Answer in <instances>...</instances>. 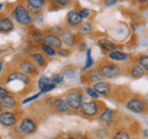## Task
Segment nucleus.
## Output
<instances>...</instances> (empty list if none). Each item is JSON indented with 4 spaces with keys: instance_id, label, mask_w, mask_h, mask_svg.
Listing matches in <instances>:
<instances>
[{
    "instance_id": "obj_1",
    "label": "nucleus",
    "mask_w": 148,
    "mask_h": 139,
    "mask_svg": "<svg viewBox=\"0 0 148 139\" xmlns=\"http://www.w3.org/2000/svg\"><path fill=\"white\" fill-rule=\"evenodd\" d=\"M12 17L20 26H31L34 22V17H32L30 10L22 3H18L14 6Z\"/></svg>"
},
{
    "instance_id": "obj_2",
    "label": "nucleus",
    "mask_w": 148,
    "mask_h": 139,
    "mask_svg": "<svg viewBox=\"0 0 148 139\" xmlns=\"http://www.w3.org/2000/svg\"><path fill=\"white\" fill-rule=\"evenodd\" d=\"M98 69L101 73V75L106 79H116L122 74L121 68H120L115 62H111V61L100 63Z\"/></svg>"
},
{
    "instance_id": "obj_3",
    "label": "nucleus",
    "mask_w": 148,
    "mask_h": 139,
    "mask_svg": "<svg viewBox=\"0 0 148 139\" xmlns=\"http://www.w3.org/2000/svg\"><path fill=\"white\" fill-rule=\"evenodd\" d=\"M64 99H66V101L68 102L71 110L79 111L80 106H82V102L84 101V94H83L79 89H72L66 94Z\"/></svg>"
},
{
    "instance_id": "obj_4",
    "label": "nucleus",
    "mask_w": 148,
    "mask_h": 139,
    "mask_svg": "<svg viewBox=\"0 0 148 139\" xmlns=\"http://www.w3.org/2000/svg\"><path fill=\"white\" fill-rule=\"evenodd\" d=\"M101 105L98 100H92V101H83L80 106V113L85 117H95L96 114H99Z\"/></svg>"
},
{
    "instance_id": "obj_5",
    "label": "nucleus",
    "mask_w": 148,
    "mask_h": 139,
    "mask_svg": "<svg viewBox=\"0 0 148 139\" xmlns=\"http://www.w3.org/2000/svg\"><path fill=\"white\" fill-rule=\"evenodd\" d=\"M126 108L133 113H143L146 112V104L145 100L140 97H131L126 102Z\"/></svg>"
},
{
    "instance_id": "obj_6",
    "label": "nucleus",
    "mask_w": 148,
    "mask_h": 139,
    "mask_svg": "<svg viewBox=\"0 0 148 139\" xmlns=\"http://www.w3.org/2000/svg\"><path fill=\"white\" fill-rule=\"evenodd\" d=\"M18 69H20L21 73L26 74V75H30V76H35L38 74V67L32 61H29V59H22L18 63Z\"/></svg>"
},
{
    "instance_id": "obj_7",
    "label": "nucleus",
    "mask_w": 148,
    "mask_h": 139,
    "mask_svg": "<svg viewBox=\"0 0 148 139\" xmlns=\"http://www.w3.org/2000/svg\"><path fill=\"white\" fill-rule=\"evenodd\" d=\"M17 123V114L12 111H1L0 112V124L3 127H14Z\"/></svg>"
},
{
    "instance_id": "obj_8",
    "label": "nucleus",
    "mask_w": 148,
    "mask_h": 139,
    "mask_svg": "<svg viewBox=\"0 0 148 139\" xmlns=\"http://www.w3.org/2000/svg\"><path fill=\"white\" fill-rule=\"evenodd\" d=\"M18 131L25 134H34L37 131V123L30 117H25L20 121L18 124Z\"/></svg>"
},
{
    "instance_id": "obj_9",
    "label": "nucleus",
    "mask_w": 148,
    "mask_h": 139,
    "mask_svg": "<svg viewBox=\"0 0 148 139\" xmlns=\"http://www.w3.org/2000/svg\"><path fill=\"white\" fill-rule=\"evenodd\" d=\"M83 22V18L79 15V11L78 10H71L68 11L67 16H66V25L69 29H74V27H78Z\"/></svg>"
},
{
    "instance_id": "obj_10",
    "label": "nucleus",
    "mask_w": 148,
    "mask_h": 139,
    "mask_svg": "<svg viewBox=\"0 0 148 139\" xmlns=\"http://www.w3.org/2000/svg\"><path fill=\"white\" fill-rule=\"evenodd\" d=\"M43 42L48 43L51 47H53L54 49H59L62 48V44H63V41L59 36L52 33L51 31L45 32V36H43Z\"/></svg>"
},
{
    "instance_id": "obj_11",
    "label": "nucleus",
    "mask_w": 148,
    "mask_h": 139,
    "mask_svg": "<svg viewBox=\"0 0 148 139\" xmlns=\"http://www.w3.org/2000/svg\"><path fill=\"white\" fill-rule=\"evenodd\" d=\"M12 81H20L24 85H30V82H31L29 75H26V74L21 72H12L9 74L6 78V84H10Z\"/></svg>"
},
{
    "instance_id": "obj_12",
    "label": "nucleus",
    "mask_w": 148,
    "mask_h": 139,
    "mask_svg": "<svg viewBox=\"0 0 148 139\" xmlns=\"http://www.w3.org/2000/svg\"><path fill=\"white\" fill-rule=\"evenodd\" d=\"M17 107V100L15 96L9 94L4 99L0 100V110L3 111H12Z\"/></svg>"
},
{
    "instance_id": "obj_13",
    "label": "nucleus",
    "mask_w": 148,
    "mask_h": 139,
    "mask_svg": "<svg viewBox=\"0 0 148 139\" xmlns=\"http://www.w3.org/2000/svg\"><path fill=\"white\" fill-rule=\"evenodd\" d=\"M14 30V21L10 16L1 14L0 15V33H10Z\"/></svg>"
},
{
    "instance_id": "obj_14",
    "label": "nucleus",
    "mask_w": 148,
    "mask_h": 139,
    "mask_svg": "<svg viewBox=\"0 0 148 139\" xmlns=\"http://www.w3.org/2000/svg\"><path fill=\"white\" fill-rule=\"evenodd\" d=\"M47 3L48 0H25L27 9L30 10L31 14H35V15H38L40 10L45 5H47Z\"/></svg>"
},
{
    "instance_id": "obj_15",
    "label": "nucleus",
    "mask_w": 148,
    "mask_h": 139,
    "mask_svg": "<svg viewBox=\"0 0 148 139\" xmlns=\"http://www.w3.org/2000/svg\"><path fill=\"white\" fill-rule=\"evenodd\" d=\"M92 89H94L100 96H109L111 90H112V87H111V85L109 84L108 81L105 80H101V81H98V82H94L92 84Z\"/></svg>"
},
{
    "instance_id": "obj_16",
    "label": "nucleus",
    "mask_w": 148,
    "mask_h": 139,
    "mask_svg": "<svg viewBox=\"0 0 148 139\" xmlns=\"http://www.w3.org/2000/svg\"><path fill=\"white\" fill-rule=\"evenodd\" d=\"M52 108L57 113H67V112L71 111V107H69V105H68V102L66 101L64 97H58V99H56L53 101Z\"/></svg>"
},
{
    "instance_id": "obj_17",
    "label": "nucleus",
    "mask_w": 148,
    "mask_h": 139,
    "mask_svg": "<svg viewBox=\"0 0 148 139\" xmlns=\"http://www.w3.org/2000/svg\"><path fill=\"white\" fill-rule=\"evenodd\" d=\"M98 44H99V47L100 49L103 50V52L105 53H110V52H114V50H116L117 49V46L115 42H112L110 38H108V37H103V38H100L98 41Z\"/></svg>"
},
{
    "instance_id": "obj_18",
    "label": "nucleus",
    "mask_w": 148,
    "mask_h": 139,
    "mask_svg": "<svg viewBox=\"0 0 148 139\" xmlns=\"http://www.w3.org/2000/svg\"><path fill=\"white\" fill-rule=\"evenodd\" d=\"M108 58L110 59L111 62H115V63H120V62H127L130 59V55L127 53L122 52V50H114V52H110L108 54Z\"/></svg>"
},
{
    "instance_id": "obj_19",
    "label": "nucleus",
    "mask_w": 148,
    "mask_h": 139,
    "mask_svg": "<svg viewBox=\"0 0 148 139\" xmlns=\"http://www.w3.org/2000/svg\"><path fill=\"white\" fill-rule=\"evenodd\" d=\"M115 113L116 112H115V110H112V108H104L99 114V121L104 124H110L114 121Z\"/></svg>"
},
{
    "instance_id": "obj_20",
    "label": "nucleus",
    "mask_w": 148,
    "mask_h": 139,
    "mask_svg": "<svg viewBox=\"0 0 148 139\" xmlns=\"http://www.w3.org/2000/svg\"><path fill=\"white\" fill-rule=\"evenodd\" d=\"M127 74L132 79H141V78H143L146 75V72H145V69L140 65V64L136 63V64H132V65L128 68Z\"/></svg>"
},
{
    "instance_id": "obj_21",
    "label": "nucleus",
    "mask_w": 148,
    "mask_h": 139,
    "mask_svg": "<svg viewBox=\"0 0 148 139\" xmlns=\"http://www.w3.org/2000/svg\"><path fill=\"white\" fill-rule=\"evenodd\" d=\"M61 38L63 41V43L68 46V47H73L77 43V35L71 31H63V33L61 35Z\"/></svg>"
},
{
    "instance_id": "obj_22",
    "label": "nucleus",
    "mask_w": 148,
    "mask_h": 139,
    "mask_svg": "<svg viewBox=\"0 0 148 139\" xmlns=\"http://www.w3.org/2000/svg\"><path fill=\"white\" fill-rule=\"evenodd\" d=\"M86 80L91 82V84H94V82H98V81H101L104 79V76L101 75V73L99 72V69L98 68H95V69H90L89 72L86 73Z\"/></svg>"
},
{
    "instance_id": "obj_23",
    "label": "nucleus",
    "mask_w": 148,
    "mask_h": 139,
    "mask_svg": "<svg viewBox=\"0 0 148 139\" xmlns=\"http://www.w3.org/2000/svg\"><path fill=\"white\" fill-rule=\"evenodd\" d=\"M30 58H31V61L34 62L38 68H45L46 65H47V61H46L45 55L42 53L34 52V53L30 54Z\"/></svg>"
},
{
    "instance_id": "obj_24",
    "label": "nucleus",
    "mask_w": 148,
    "mask_h": 139,
    "mask_svg": "<svg viewBox=\"0 0 148 139\" xmlns=\"http://www.w3.org/2000/svg\"><path fill=\"white\" fill-rule=\"evenodd\" d=\"M73 3V0H48V5L49 9H63V7H68L71 4Z\"/></svg>"
},
{
    "instance_id": "obj_25",
    "label": "nucleus",
    "mask_w": 148,
    "mask_h": 139,
    "mask_svg": "<svg viewBox=\"0 0 148 139\" xmlns=\"http://www.w3.org/2000/svg\"><path fill=\"white\" fill-rule=\"evenodd\" d=\"M43 36H45V32L40 29H32L30 31V37L32 41H35V42H43Z\"/></svg>"
},
{
    "instance_id": "obj_26",
    "label": "nucleus",
    "mask_w": 148,
    "mask_h": 139,
    "mask_svg": "<svg viewBox=\"0 0 148 139\" xmlns=\"http://www.w3.org/2000/svg\"><path fill=\"white\" fill-rule=\"evenodd\" d=\"M41 50H42L45 54H47L48 57H54V55H57V49L51 47V46L48 43H46V42L41 43Z\"/></svg>"
},
{
    "instance_id": "obj_27",
    "label": "nucleus",
    "mask_w": 148,
    "mask_h": 139,
    "mask_svg": "<svg viewBox=\"0 0 148 139\" xmlns=\"http://www.w3.org/2000/svg\"><path fill=\"white\" fill-rule=\"evenodd\" d=\"M79 32L82 35H90L92 32V25L90 22H82L79 25Z\"/></svg>"
},
{
    "instance_id": "obj_28",
    "label": "nucleus",
    "mask_w": 148,
    "mask_h": 139,
    "mask_svg": "<svg viewBox=\"0 0 148 139\" xmlns=\"http://www.w3.org/2000/svg\"><path fill=\"white\" fill-rule=\"evenodd\" d=\"M137 64L145 69V72L148 73V55L147 54H141L137 57Z\"/></svg>"
},
{
    "instance_id": "obj_29",
    "label": "nucleus",
    "mask_w": 148,
    "mask_h": 139,
    "mask_svg": "<svg viewBox=\"0 0 148 139\" xmlns=\"http://www.w3.org/2000/svg\"><path fill=\"white\" fill-rule=\"evenodd\" d=\"M94 67V59L91 57V49H86V62L84 65V70H88Z\"/></svg>"
},
{
    "instance_id": "obj_30",
    "label": "nucleus",
    "mask_w": 148,
    "mask_h": 139,
    "mask_svg": "<svg viewBox=\"0 0 148 139\" xmlns=\"http://www.w3.org/2000/svg\"><path fill=\"white\" fill-rule=\"evenodd\" d=\"M85 94L89 96V97H91L92 100H99V99H100V95H99L94 89H92L91 86H86V87H85Z\"/></svg>"
},
{
    "instance_id": "obj_31",
    "label": "nucleus",
    "mask_w": 148,
    "mask_h": 139,
    "mask_svg": "<svg viewBox=\"0 0 148 139\" xmlns=\"http://www.w3.org/2000/svg\"><path fill=\"white\" fill-rule=\"evenodd\" d=\"M111 139H131V136L125 131H119L111 137Z\"/></svg>"
},
{
    "instance_id": "obj_32",
    "label": "nucleus",
    "mask_w": 148,
    "mask_h": 139,
    "mask_svg": "<svg viewBox=\"0 0 148 139\" xmlns=\"http://www.w3.org/2000/svg\"><path fill=\"white\" fill-rule=\"evenodd\" d=\"M51 81L54 82L56 85H59V84H62V82L64 81V75L63 74H53L52 78H51Z\"/></svg>"
},
{
    "instance_id": "obj_33",
    "label": "nucleus",
    "mask_w": 148,
    "mask_h": 139,
    "mask_svg": "<svg viewBox=\"0 0 148 139\" xmlns=\"http://www.w3.org/2000/svg\"><path fill=\"white\" fill-rule=\"evenodd\" d=\"M49 82H51V79H49V78H47L46 75L41 76V78L38 79V89H40V91L42 90L47 84H49Z\"/></svg>"
},
{
    "instance_id": "obj_34",
    "label": "nucleus",
    "mask_w": 148,
    "mask_h": 139,
    "mask_svg": "<svg viewBox=\"0 0 148 139\" xmlns=\"http://www.w3.org/2000/svg\"><path fill=\"white\" fill-rule=\"evenodd\" d=\"M78 11H79V15L83 18V21L86 20V18H89L90 14H91V10L90 9H88V7H82L80 10H78Z\"/></svg>"
},
{
    "instance_id": "obj_35",
    "label": "nucleus",
    "mask_w": 148,
    "mask_h": 139,
    "mask_svg": "<svg viewBox=\"0 0 148 139\" xmlns=\"http://www.w3.org/2000/svg\"><path fill=\"white\" fill-rule=\"evenodd\" d=\"M64 78H68V79H72L74 75H75V69H71V68H66V70L63 73Z\"/></svg>"
},
{
    "instance_id": "obj_36",
    "label": "nucleus",
    "mask_w": 148,
    "mask_h": 139,
    "mask_svg": "<svg viewBox=\"0 0 148 139\" xmlns=\"http://www.w3.org/2000/svg\"><path fill=\"white\" fill-rule=\"evenodd\" d=\"M56 87H57V85H56V84H54V82H52V81H51V82H49V84H47V85H46V86L43 87V89H42V90H41V92H42V94H45V92H49V91H52V90H54V89H56Z\"/></svg>"
},
{
    "instance_id": "obj_37",
    "label": "nucleus",
    "mask_w": 148,
    "mask_h": 139,
    "mask_svg": "<svg viewBox=\"0 0 148 139\" xmlns=\"http://www.w3.org/2000/svg\"><path fill=\"white\" fill-rule=\"evenodd\" d=\"M63 31H64V30H62V27H59V26H53L52 29H51V32H52V33L57 35V36H59V37H61V35L63 33Z\"/></svg>"
},
{
    "instance_id": "obj_38",
    "label": "nucleus",
    "mask_w": 148,
    "mask_h": 139,
    "mask_svg": "<svg viewBox=\"0 0 148 139\" xmlns=\"http://www.w3.org/2000/svg\"><path fill=\"white\" fill-rule=\"evenodd\" d=\"M120 1V0H103L104 5L108 6V7H111V6H115L116 4Z\"/></svg>"
},
{
    "instance_id": "obj_39",
    "label": "nucleus",
    "mask_w": 148,
    "mask_h": 139,
    "mask_svg": "<svg viewBox=\"0 0 148 139\" xmlns=\"http://www.w3.org/2000/svg\"><path fill=\"white\" fill-rule=\"evenodd\" d=\"M9 94H10V92H9V90L5 86H0V100L4 99L5 96H8Z\"/></svg>"
},
{
    "instance_id": "obj_40",
    "label": "nucleus",
    "mask_w": 148,
    "mask_h": 139,
    "mask_svg": "<svg viewBox=\"0 0 148 139\" xmlns=\"http://www.w3.org/2000/svg\"><path fill=\"white\" fill-rule=\"evenodd\" d=\"M41 95H42V92H37L36 95H34V96H31V97H29V99H25L24 101H22V104H27V102H30V101H34V100H36L37 97H40Z\"/></svg>"
},
{
    "instance_id": "obj_41",
    "label": "nucleus",
    "mask_w": 148,
    "mask_h": 139,
    "mask_svg": "<svg viewBox=\"0 0 148 139\" xmlns=\"http://www.w3.org/2000/svg\"><path fill=\"white\" fill-rule=\"evenodd\" d=\"M57 54H59V55H64V57H67V55H69V50L68 49H63V48H59V49H57Z\"/></svg>"
},
{
    "instance_id": "obj_42",
    "label": "nucleus",
    "mask_w": 148,
    "mask_h": 139,
    "mask_svg": "<svg viewBox=\"0 0 148 139\" xmlns=\"http://www.w3.org/2000/svg\"><path fill=\"white\" fill-rule=\"evenodd\" d=\"M85 49H86V44L84 42H82L79 46V50H85Z\"/></svg>"
},
{
    "instance_id": "obj_43",
    "label": "nucleus",
    "mask_w": 148,
    "mask_h": 139,
    "mask_svg": "<svg viewBox=\"0 0 148 139\" xmlns=\"http://www.w3.org/2000/svg\"><path fill=\"white\" fill-rule=\"evenodd\" d=\"M136 1H137L138 4H141V5H145V4H147L148 0H136Z\"/></svg>"
},
{
    "instance_id": "obj_44",
    "label": "nucleus",
    "mask_w": 148,
    "mask_h": 139,
    "mask_svg": "<svg viewBox=\"0 0 148 139\" xmlns=\"http://www.w3.org/2000/svg\"><path fill=\"white\" fill-rule=\"evenodd\" d=\"M145 104H146V111H148V96L145 99Z\"/></svg>"
},
{
    "instance_id": "obj_45",
    "label": "nucleus",
    "mask_w": 148,
    "mask_h": 139,
    "mask_svg": "<svg viewBox=\"0 0 148 139\" xmlns=\"http://www.w3.org/2000/svg\"><path fill=\"white\" fill-rule=\"evenodd\" d=\"M3 69H4V62L0 61V73L3 72Z\"/></svg>"
},
{
    "instance_id": "obj_46",
    "label": "nucleus",
    "mask_w": 148,
    "mask_h": 139,
    "mask_svg": "<svg viewBox=\"0 0 148 139\" xmlns=\"http://www.w3.org/2000/svg\"><path fill=\"white\" fill-rule=\"evenodd\" d=\"M143 134H145V137H146V138H148V128L143 131Z\"/></svg>"
},
{
    "instance_id": "obj_47",
    "label": "nucleus",
    "mask_w": 148,
    "mask_h": 139,
    "mask_svg": "<svg viewBox=\"0 0 148 139\" xmlns=\"http://www.w3.org/2000/svg\"><path fill=\"white\" fill-rule=\"evenodd\" d=\"M3 7H4V4H3V3H0V11L3 10Z\"/></svg>"
},
{
    "instance_id": "obj_48",
    "label": "nucleus",
    "mask_w": 148,
    "mask_h": 139,
    "mask_svg": "<svg viewBox=\"0 0 148 139\" xmlns=\"http://www.w3.org/2000/svg\"><path fill=\"white\" fill-rule=\"evenodd\" d=\"M69 139H74V138H69Z\"/></svg>"
},
{
    "instance_id": "obj_49",
    "label": "nucleus",
    "mask_w": 148,
    "mask_h": 139,
    "mask_svg": "<svg viewBox=\"0 0 148 139\" xmlns=\"http://www.w3.org/2000/svg\"><path fill=\"white\" fill-rule=\"evenodd\" d=\"M147 4H148V1H147Z\"/></svg>"
},
{
    "instance_id": "obj_50",
    "label": "nucleus",
    "mask_w": 148,
    "mask_h": 139,
    "mask_svg": "<svg viewBox=\"0 0 148 139\" xmlns=\"http://www.w3.org/2000/svg\"><path fill=\"white\" fill-rule=\"evenodd\" d=\"M0 139H1V138H0Z\"/></svg>"
}]
</instances>
